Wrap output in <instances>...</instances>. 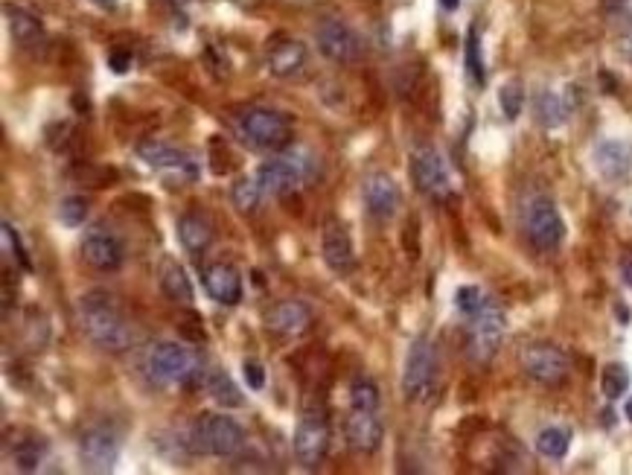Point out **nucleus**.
<instances>
[{"instance_id": "1", "label": "nucleus", "mask_w": 632, "mask_h": 475, "mask_svg": "<svg viewBox=\"0 0 632 475\" xmlns=\"http://www.w3.org/2000/svg\"><path fill=\"white\" fill-rule=\"evenodd\" d=\"M79 324L85 336L102 350H126L132 344V327L117 304V298L105 289H94L79 298Z\"/></svg>"}, {"instance_id": "2", "label": "nucleus", "mask_w": 632, "mask_h": 475, "mask_svg": "<svg viewBox=\"0 0 632 475\" xmlns=\"http://www.w3.org/2000/svg\"><path fill=\"white\" fill-rule=\"evenodd\" d=\"M236 132L257 149L277 152L292 143V120L266 105H245L236 114Z\"/></svg>"}, {"instance_id": "3", "label": "nucleus", "mask_w": 632, "mask_h": 475, "mask_svg": "<svg viewBox=\"0 0 632 475\" xmlns=\"http://www.w3.org/2000/svg\"><path fill=\"white\" fill-rule=\"evenodd\" d=\"M190 441H193L196 452H207L216 458H233L245 446V432L236 420L225 417V414H204L201 420L193 423Z\"/></svg>"}, {"instance_id": "4", "label": "nucleus", "mask_w": 632, "mask_h": 475, "mask_svg": "<svg viewBox=\"0 0 632 475\" xmlns=\"http://www.w3.org/2000/svg\"><path fill=\"white\" fill-rule=\"evenodd\" d=\"M504 327H507L504 309L493 298H487L484 306L475 315H469V341H466L469 359L478 362V365L490 362L499 353V344L504 339Z\"/></svg>"}, {"instance_id": "5", "label": "nucleus", "mask_w": 632, "mask_h": 475, "mask_svg": "<svg viewBox=\"0 0 632 475\" xmlns=\"http://www.w3.org/2000/svg\"><path fill=\"white\" fill-rule=\"evenodd\" d=\"M146 368H149L152 379L161 385H190L201 374L199 356L172 341H161L152 347Z\"/></svg>"}, {"instance_id": "6", "label": "nucleus", "mask_w": 632, "mask_h": 475, "mask_svg": "<svg viewBox=\"0 0 632 475\" xmlns=\"http://www.w3.org/2000/svg\"><path fill=\"white\" fill-rule=\"evenodd\" d=\"M519 365L525 376H531L533 382L539 385H563L571 374V359L563 347L557 344H548V341H536V344H528L522 353H519Z\"/></svg>"}, {"instance_id": "7", "label": "nucleus", "mask_w": 632, "mask_h": 475, "mask_svg": "<svg viewBox=\"0 0 632 475\" xmlns=\"http://www.w3.org/2000/svg\"><path fill=\"white\" fill-rule=\"evenodd\" d=\"M434 371H437L434 344L426 336H417L411 341L408 353H405V368H402V394H405V400H411V403L426 400L434 385Z\"/></svg>"}, {"instance_id": "8", "label": "nucleus", "mask_w": 632, "mask_h": 475, "mask_svg": "<svg viewBox=\"0 0 632 475\" xmlns=\"http://www.w3.org/2000/svg\"><path fill=\"white\" fill-rule=\"evenodd\" d=\"M411 178L423 196L434 202H443L452 196V175L443 161V155L434 146H417L411 152Z\"/></svg>"}, {"instance_id": "9", "label": "nucleus", "mask_w": 632, "mask_h": 475, "mask_svg": "<svg viewBox=\"0 0 632 475\" xmlns=\"http://www.w3.org/2000/svg\"><path fill=\"white\" fill-rule=\"evenodd\" d=\"M525 231L539 251H554L566 239V222L551 199H533L525 210Z\"/></svg>"}, {"instance_id": "10", "label": "nucleus", "mask_w": 632, "mask_h": 475, "mask_svg": "<svg viewBox=\"0 0 632 475\" xmlns=\"http://www.w3.org/2000/svg\"><path fill=\"white\" fill-rule=\"evenodd\" d=\"M137 155L158 172H167V175H178V181H196L199 178V164L190 152L184 149H175L158 137H146L137 143Z\"/></svg>"}, {"instance_id": "11", "label": "nucleus", "mask_w": 632, "mask_h": 475, "mask_svg": "<svg viewBox=\"0 0 632 475\" xmlns=\"http://www.w3.org/2000/svg\"><path fill=\"white\" fill-rule=\"evenodd\" d=\"M295 458L298 464H303L306 470H315L324 464L327 452H330V426L321 414H303L295 429Z\"/></svg>"}, {"instance_id": "12", "label": "nucleus", "mask_w": 632, "mask_h": 475, "mask_svg": "<svg viewBox=\"0 0 632 475\" xmlns=\"http://www.w3.org/2000/svg\"><path fill=\"white\" fill-rule=\"evenodd\" d=\"M79 458L88 473H111L120 461V441L111 429L94 426L79 438Z\"/></svg>"}, {"instance_id": "13", "label": "nucleus", "mask_w": 632, "mask_h": 475, "mask_svg": "<svg viewBox=\"0 0 632 475\" xmlns=\"http://www.w3.org/2000/svg\"><path fill=\"white\" fill-rule=\"evenodd\" d=\"M257 178L263 184V193L289 196V193H295V187H298L303 178H309V164L300 161L298 155H280V158L266 161L257 170Z\"/></svg>"}, {"instance_id": "14", "label": "nucleus", "mask_w": 632, "mask_h": 475, "mask_svg": "<svg viewBox=\"0 0 632 475\" xmlns=\"http://www.w3.org/2000/svg\"><path fill=\"white\" fill-rule=\"evenodd\" d=\"M315 41H318V50H321L330 62H338V65L356 62L359 53H362L359 35L353 33L344 21H338V18H327V21L315 30Z\"/></svg>"}, {"instance_id": "15", "label": "nucleus", "mask_w": 632, "mask_h": 475, "mask_svg": "<svg viewBox=\"0 0 632 475\" xmlns=\"http://www.w3.org/2000/svg\"><path fill=\"white\" fill-rule=\"evenodd\" d=\"M595 170L606 181H630L632 178V143L630 140H600L592 152Z\"/></svg>"}, {"instance_id": "16", "label": "nucleus", "mask_w": 632, "mask_h": 475, "mask_svg": "<svg viewBox=\"0 0 632 475\" xmlns=\"http://www.w3.org/2000/svg\"><path fill=\"white\" fill-rule=\"evenodd\" d=\"M321 254H324V263L330 266V272L335 274H350L356 269V251H353V239H350V231L330 219L324 225V234H321Z\"/></svg>"}, {"instance_id": "17", "label": "nucleus", "mask_w": 632, "mask_h": 475, "mask_svg": "<svg viewBox=\"0 0 632 475\" xmlns=\"http://www.w3.org/2000/svg\"><path fill=\"white\" fill-rule=\"evenodd\" d=\"M82 257L97 272H114L123 266V242L105 228H94L82 239Z\"/></svg>"}, {"instance_id": "18", "label": "nucleus", "mask_w": 632, "mask_h": 475, "mask_svg": "<svg viewBox=\"0 0 632 475\" xmlns=\"http://www.w3.org/2000/svg\"><path fill=\"white\" fill-rule=\"evenodd\" d=\"M266 327L283 339H298L312 327V309L300 301H280L266 312Z\"/></svg>"}, {"instance_id": "19", "label": "nucleus", "mask_w": 632, "mask_h": 475, "mask_svg": "<svg viewBox=\"0 0 632 475\" xmlns=\"http://www.w3.org/2000/svg\"><path fill=\"white\" fill-rule=\"evenodd\" d=\"M362 193H365L367 210H370L376 219H391L402 202L400 187H397V181H394L388 172H370L365 178Z\"/></svg>"}, {"instance_id": "20", "label": "nucleus", "mask_w": 632, "mask_h": 475, "mask_svg": "<svg viewBox=\"0 0 632 475\" xmlns=\"http://www.w3.org/2000/svg\"><path fill=\"white\" fill-rule=\"evenodd\" d=\"M268 73L277 76V79H292L298 76L300 70L306 68V47L300 44L298 38H274L268 44V56H266Z\"/></svg>"}, {"instance_id": "21", "label": "nucleus", "mask_w": 632, "mask_h": 475, "mask_svg": "<svg viewBox=\"0 0 632 475\" xmlns=\"http://www.w3.org/2000/svg\"><path fill=\"white\" fill-rule=\"evenodd\" d=\"M204 289L222 306H236L242 301V277L228 263H213L204 269Z\"/></svg>"}, {"instance_id": "22", "label": "nucleus", "mask_w": 632, "mask_h": 475, "mask_svg": "<svg viewBox=\"0 0 632 475\" xmlns=\"http://www.w3.org/2000/svg\"><path fill=\"white\" fill-rule=\"evenodd\" d=\"M382 423L373 417V411H353V417L347 420V443L356 452H376L382 446Z\"/></svg>"}, {"instance_id": "23", "label": "nucleus", "mask_w": 632, "mask_h": 475, "mask_svg": "<svg viewBox=\"0 0 632 475\" xmlns=\"http://www.w3.org/2000/svg\"><path fill=\"white\" fill-rule=\"evenodd\" d=\"M158 283H161V292L167 295L172 304H193V283H190V277H187L184 266H181L178 260H172V257H164V260H161Z\"/></svg>"}, {"instance_id": "24", "label": "nucleus", "mask_w": 632, "mask_h": 475, "mask_svg": "<svg viewBox=\"0 0 632 475\" xmlns=\"http://www.w3.org/2000/svg\"><path fill=\"white\" fill-rule=\"evenodd\" d=\"M3 15H6L9 35H12L21 47H30V44H35V41L41 38V33H44V27H41L38 15H33V12H30V9H24V6L6 3V6H3Z\"/></svg>"}, {"instance_id": "25", "label": "nucleus", "mask_w": 632, "mask_h": 475, "mask_svg": "<svg viewBox=\"0 0 632 475\" xmlns=\"http://www.w3.org/2000/svg\"><path fill=\"white\" fill-rule=\"evenodd\" d=\"M178 239H181V245H184L190 254H201V251H207L210 242H213V228H210L207 219H201L196 213H184V216L178 219Z\"/></svg>"}, {"instance_id": "26", "label": "nucleus", "mask_w": 632, "mask_h": 475, "mask_svg": "<svg viewBox=\"0 0 632 475\" xmlns=\"http://www.w3.org/2000/svg\"><path fill=\"white\" fill-rule=\"evenodd\" d=\"M204 388H207V394H210L222 408H239L245 403V397H242V391L236 388V382L231 379V374H225L222 368H210V371L204 374Z\"/></svg>"}, {"instance_id": "27", "label": "nucleus", "mask_w": 632, "mask_h": 475, "mask_svg": "<svg viewBox=\"0 0 632 475\" xmlns=\"http://www.w3.org/2000/svg\"><path fill=\"white\" fill-rule=\"evenodd\" d=\"M568 111H571V102H566L560 94L554 91H542L536 97V120L545 126V129H557L568 120Z\"/></svg>"}, {"instance_id": "28", "label": "nucleus", "mask_w": 632, "mask_h": 475, "mask_svg": "<svg viewBox=\"0 0 632 475\" xmlns=\"http://www.w3.org/2000/svg\"><path fill=\"white\" fill-rule=\"evenodd\" d=\"M44 455H47V441L38 438V435H27L24 441H18L15 449H12V461H15V467L21 473H35L41 467Z\"/></svg>"}, {"instance_id": "29", "label": "nucleus", "mask_w": 632, "mask_h": 475, "mask_svg": "<svg viewBox=\"0 0 632 475\" xmlns=\"http://www.w3.org/2000/svg\"><path fill=\"white\" fill-rule=\"evenodd\" d=\"M568 446H571V432L563 429V426H548L536 435V452L542 458H551V461H560L568 455Z\"/></svg>"}, {"instance_id": "30", "label": "nucleus", "mask_w": 632, "mask_h": 475, "mask_svg": "<svg viewBox=\"0 0 632 475\" xmlns=\"http://www.w3.org/2000/svg\"><path fill=\"white\" fill-rule=\"evenodd\" d=\"M464 68L466 76H469V82H472L475 88H484V82H487V68H484L481 41H478V30H475V27H469V33H466Z\"/></svg>"}, {"instance_id": "31", "label": "nucleus", "mask_w": 632, "mask_h": 475, "mask_svg": "<svg viewBox=\"0 0 632 475\" xmlns=\"http://www.w3.org/2000/svg\"><path fill=\"white\" fill-rule=\"evenodd\" d=\"M632 376L627 371V365H618V362H612V365H606L603 371H600V391H603V397L606 400H618V397H624L627 394V388H630Z\"/></svg>"}, {"instance_id": "32", "label": "nucleus", "mask_w": 632, "mask_h": 475, "mask_svg": "<svg viewBox=\"0 0 632 475\" xmlns=\"http://www.w3.org/2000/svg\"><path fill=\"white\" fill-rule=\"evenodd\" d=\"M260 199H263V184H260L257 175L254 178H239L231 187L233 207L242 210V213H251L260 204Z\"/></svg>"}, {"instance_id": "33", "label": "nucleus", "mask_w": 632, "mask_h": 475, "mask_svg": "<svg viewBox=\"0 0 632 475\" xmlns=\"http://www.w3.org/2000/svg\"><path fill=\"white\" fill-rule=\"evenodd\" d=\"M350 403L356 411H376L379 408V388L365 379V376H359L353 385H350Z\"/></svg>"}, {"instance_id": "34", "label": "nucleus", "mask_w": 632, "mask_h": 475, "mask_svg": "<svg viewBox=\"0 0 632 475\" xmlns=\"http://www.w3.org/2000/svg\"><path fill=\"white\" fill-rule=\"evenodd\" d=\"M70 178L79 181V184H88V187H108L111 181H117V170L94 167V164H76L70 170Z\"/></svg>"}, {"instance_id": "35", "label": "nucleus", "mask_w": 632, "mask_h": 475, "mask_svg": "<svg viewBox=\"0 0 632 475\" xmlns=\"http://www.w3.org/2000/svg\"><path fill=\"white\" fill-rule=\"evenodd\" d=\"M499 105L501 114L507 120H516L522 114V108H525V91H522V85L516 79L513 82H504L499 88Z\"/></svg>"}, {"instance_id": "36", "label": "nucleus", "mask_w": 632, "mask_h": 475, "mask_svg": "<svg viewBox=\"0 0 632 475\" xmlns=\"http://www.w3.org/2000/svg\"><path fill=\"white\" fill-rule=\"evenodd\" d=\"M175 327H178V336H181V339H187L190 344H204V341H207L204 321H201L199 312H193V309L181 312V315H178V321H175Z\"/></svg>"}, {"instance_id": "37", "label": "nucleus", "mask_w": 632, "mask_h": 475, "mask_svg": "<svg viewBox=\"0 0 632 475\" xmlns=\"http://www.w3.org/2000/svg\"><path fill=\"white\" fill-rule=\"evenodd\" d=\"M88 219V202L82 196H67L59 204V222L67 228H79Z\"/></svg>"}, {"instance_id": "38", "label": "nucleus", "mask_w": 632, "mask_h": 475, "mask_svg": "<svg viewBox=\"0 0 632 475\" xmlns=\"http://www.w3.org/2000/svg\"><path fill=\"white\" fill-rule=\"evenodd\" d=\"M233 152L228 149V143L222 137H213L210 140V170L216 175H228L233 170Z\"/></svg>"}, {"instance_id": "39", "label": "nucleus", "mask_w": 632, "mask_h": 475, "mask_svg": "<svg viewBox=\"0 0 632 475\" xmlns=\"http://www.w3.org/2000/svg\"><path fill=\"white\" fill-rule=\"evenodd\" d=\"M484 301H487V295H484L478 286H461V289L455 292V306L464 312L466 318H469V315H475V312L484 306Z\"/></svg>"}, {"instance_id": "40", "label": "nucleus", "mask_w": 632, "mask_h": 475, "mask_svg": "<svg viewBox=\"0 0 632 475\" xmlns=\"http://www.w3.org/2000/svg\"><path fill=\"white\" fill-rule=\"evenodd\" d=\"M0 231H3V254H6V257H15L24 269H30V260H27V254H24V248H21L18 231H15L9 222H3Z\"/></svg>"}, {"instance_id": "41", "label": "nucleus", "mask_w": 632, "mask_h": 475, "mask_svg": "<svg viewBox=\"0 0 632 475\" xmlns=\"http://www.w3.org/2000/svg\"><path fill=\"white\" fill-rule=\"evenodd\" d=\"M242 376H245V382H248L251 391H263V388H266V371H263L260 362L245 359V362H242Z\"/></svg>"}, {"instance_id": "42", "label": "nucleus", "mask_w": 632, "mask_h": 475, "mask_svg": "<svg viewBox=\"0 0 632 475\" xmlns=\"http://www.w3.org/2000/svg\"><path fill=\"white\" fill-rule=\"evenodd\" d=\"M108 68L114 70V73H126V70L132 68V53H120V50H114V53L108 56Z\"/></svg>"}, {"instance_id": "43", "label": "nucleus", "mask_w": 632, "mask_h": 475, "mask_svg": "<svg viewBox=\"0 0 632 475\" xmlns=\"http://www.w3.org/2000/svg\"><path fill=\"white\" fill-rule=\"evenodd\" d=\"M612 15H632V0H603Z\"/></svg>"}, {"instance_id": "44", "label": "nucleus", "mask_w": 632, "mask_h": 475, "mask_svg": "<svg viewBox=\"0 0 632 475\" xmlns=\"http://www.w3.org/2000/svg\"><path fill=\"white\" fill-rule=\"evenodd\" d=\"M618 269H621V280L632 286V251L627 254H621V260H618Z\"/></svg>"}, {"instance_id": "45", "label": "nucleus", "mask_w": 632, "mask_h": 475, "mask_svg": "<svg viewBox=\"0 0 632 475\" xmlns=\"http://www.w3.org/2000/svg\"><path fill=\"white\" fill-rule=\"evenodd\" d=\"M615 312H618V318H621V321H624V324H627V321H630V309H624V306H618V309H615Z\"/></svg>"}, {"instance_id": "46", "label": "nucleus", "mask_w": 632, "mask_h": 475, "mask_svg": "<svg viewBox=\"0 0 632 475\" xmlns=\"http://www.w3.org/2000/svg\"><path fill=\"white\" fill-rule=\"evenodd\" d=\"M440 3H443V9H449V12H452V9H458V3H461V0H440Z\"/></svg>"}, {"instance_id": "47", "label": "nucleus", "mask_w": 632, "mask_h": 475, "mask_svg": "<svg viewBox=\"0 0 632 475\" xmlns=\"http://www.w3.org/2000/svg\"><path fill=\"white\" fill-rule=\"evenodd\" d=\"M624 414H627V420H630V423H632V397H630V400H627V406H624Z\"/></svg>"}, {"instance_id": "48", "label": "nucleus", "mask_w": 632, "mask_h": 475, "mask_svg": "<svg viewBox=\"0 0 632 475\" xmlns=\"http://www.w3.org/2000/svg\"><path fill=\"white\" fill-rule=\"evenodd\" d=\"M94 3H100V6H111L114 0H94Z\"/></svg>"}]
</instances>
